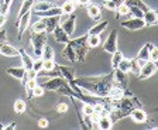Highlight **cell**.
Wrapping results in <instances>:
<instances>
[{
  "instance_id": "1",
  "label": "cell",
  "mask_w": 158,
  "mask_h": 130,
  "mask_svg": "<svg viewBox=\"0 0 158 130\" xmlns=\"http://www.w3.org/2000/svg\"><path fill=\"white\" fill-rule=\"evenodd\" d=\"M71 82L78 85L86 94H90L96 98H107L110 89L114 85V72L102 77H79Z\"/></svg>"
},
{
  "instance_id": "2",
  "label": "cell",
  "mask_w": 158,
  "mask_h": 130,
  "mask_svg": "<svg viewBox=\"0 0 158 130\" xmlns=\"http://www.w3.org/2000/svg\"><path fill=\"white\" fill-rule=\"evenodd\" d=\"M68 44H71V47L75 50L78 61L83 62L86 58L88 51L90 50V47H89V44H88V34H85V36H82V37H78L75 40H69Z\"/></svg>"
},
{
  "instance_id": "3",
  "label": "cell",
  "mask_w": 158,
  "mask_h": 130,
  "mask_svg": "<svg viewBox=\"0 0 158 130\" xmlns=\"http://www.w3.org/2000/svg\"><path fill=\"white\" fill-rule=\"evenodd\" d=\"M45 44H47V31L31 34V45H33L34 57L35 58H41L44 45H45Z\"/></svg>"
},
{
  "instance_id": "4",
  "label": "cell",
  "mask_w": 158,
  "mask_h": 130,
  "mask_svg": "<svg viewBox=\"0 0 158 130\" xmlns=\"http://www.w3.org/2000/svg\"><path fill=\"white\" fill-rule=\"evenodd\" d=\"M157 69H158V67L155 62H152V61H145L137 77H138V79H147V78L152 77V75L157 72Z\"/></svg>"
},
{
  "instance_id": "5",
  "label": "cell",
  "mask_w": 158,
  "mask_h": 130,
  "mask_svg": "<svg viewBox=\"0 0 158 130\" xmlns=\"http://www.w3.org/2000/svg\"><path fill=\"white\" fill-rule=\"evenodd\" d=\"M122 26L126 27L127 30L134 31V30H140V28L145 27V23L141 17H131V19H128V20L122 21Z\"/></svg>"
},
{
  "instance_id": "6",
  "label": "cell",
  "mask_w": 158,
  "mask_h": 130,
  "mask_svg": "<svg viewBox=\"0 0 158 130\" xmlns=\"http://www.w3.org/2000/svg\"><path fill=\"white\" fill-rule=\"evenodd\" d=\"M103 50L107 51V52L113 54L116 50H117V30H113L112 33L109 34L107 40L103 44Z\"/></svg>"
},
{
  "instance_id": "7",
  "label": "cell",
  "mask_w": 158,
  "mask_h": 130,
  "mask_svg": "<svg viewBox=\"0 0 158 130\" xmlns=\"http://www.w3.org/2000/svg\"><path fill=\"white\" fill-rule=\"evenodd\" d=\"M65 82H68V81L64 79L62 77H59L58 75V77H52L49 81H47L43 86H44V89L45 90H58Z\"/></svg>"
},
{
  "instance_id": "8",
  "label": "cell",
  "mask_w": 158,
  "mask_h": 130,
  "mask_svg": "<svg viewBox=\"0 0 158 130\" xmlns=\"http://www.w3.org/2000/svg\"><path fill=\"white\" fill-rule=\"evenodd\" d=\"M130 116H131V119L134 120L135 123H144V122H147V112L145 110H143L140 106L134 107V109L130 112Z\"/></svg>"
},
{
  "instance_id": "9",
  "label": "cell",
  "mask_w": 158,
  "mask_h": 130,
  "mask_svg": "<svg viewBox=\"0 0 158 130\" xmlns=\"http://www.w3.org/2000/svg\"><path fill=\"white\" fill-rule=\"evenodd\" d=\"M45 23V31L47 33H52L55 30V27L59 26V20L61 16H51V17H41Z\"/></svg>"
},
{
  "instance_id": "10",
  "label": "cell",
  "mask_w": 158,
  "mask_h": 130,
  "mask_svg": "<svg viewBox=\"0 0 158 130\" xmlns=\"http://www.w3.org/2000/svg\"><path fill=\"white\" fill-rule=\"evenodd\" d=\"M113 72H114V83L116 85H118V86H122V88H127V82H128L127 72H123V71L117 69V68H114Z\"/></svg>"
},
{
  "instance_id": "11",
  "label": "cell",
  "mask_w": 158,
  "mask_h": 130,
  "mask_svg": "<svg viewBox=\"0 0 158 130\" xmlns=\"http://www.w3.org/2000/svg\"><path fill=\"white\" fill-rule=\"evenodd\" d=\"M56 68H58L59 77H62L64 79H66L68 82L75 79V71H73L72 68L65 67V65H56Z\"/></svg>"
},
{
  "instance_id": "12",
  "label": "cell",
  "mask_w": 158,
  "mask_h": 130,
  "mask_svg": "<svg viewBox=\"0 0 158 130\" xmlns=\"http://www.w3.org/2000/svg\"><path fill=\"white\" fill-rule=\"evenodd\" d=\"M19 54H20V57H21V62H23L24 69H26V71L33 69L34 58L31 57V55H28V54H27V51L24 50V48H20V50H19Z\"/></svg>"
},
{
  "instance_id": "13",
  "label": "cell",
  "mask_w": 158,
  "mask_h": 130,
  "mask_svg": "<svg viewBox=\"0 0 158 130\" xmlns=\"http://www.w3.org/2000/svg\"><path fill=\"white\" fill-rule=\"evenodd\" d=\"M30 19H31V11H28V13H26L24 16L20 17V19H17V27H19V40H20V37H21V34H23V31L26 30L27 27H28Z\"/></svg>"
},
{
  "instance_id": "14",
  "label": "cell",
  "mask_w": 158,
  "mask_h": 130,
  "mask_svg": "<svg viewBox=\"0 0 158 130\" xmlns=\"http://www.w3.org/2000/svg\"><path fill=\"white\" fill-rule=\"evenodd\" d=\"M52 34H54V37H55V40L58 41V43H62V44H68L69 43V37L71 36H68V34L65 33V30H64L61 26H56L55 27V30L52 31Z\"/></svg>"
},
{
  "instance_id": "15",
  "label": "cell",
  "mask_w": 158,
  "mask_h": 130,
  "mask_svg": "<svg viewBox=\"0 0 158 130\" xmlns=\"http://www.w3.org/2000/svg\"><path fill=\"white\" fill-rule=\"evenodd\" d=\"M143 20H144L145 26H155V24H158V13L150 9L143 14Z\"/></svg>"
},
{
  "instance_id": "16",
  "label": "cell",
  "mask_w": 158,
  "mask_h": 130,
  "mask_svg": "<svg viewBox=\"0 0 158 130\" xmlns=\"http://www.w3.org/2000/svg\"><path fill=\"white\" fill-rule=\"evenodd\" d=\"M75 24H76V16H73V13H72V14H69L68 20L64 21L61 27L65 30V33L68 34V36H72L73 31H75Z\"/></svg>"
},
{
  "instance_id": "17",
  "label": "cell",
  "mask_w": 158,
  "mask_h": 130,
  "mask_svg": "<svg viewBox=\"0 0 158 130\" xmlns=\"http://www.w3.org/2000/svg\"><path fill=\"white\" fill-rule=\"evenodd\" d=\"M0 54H2V55H4V57H17V55H20L19 50H17L16 47H13L11 44H7V43L2 44Z\"/></svg>"
},
{
  "instance_id": "18",
  "label": "cell",
  "mask_w": 158,
  "mask_h": 130,
  "mask_svg": "<svg viewBox=\"0 0 158 130\" xmlns=\"http://www.w3.org/2000/svg\"><path fill=\"white\" fill-rule=\"evenodd\" d=\"M34 16H40V17H51V16H62V9L58 6H52L48 10L44 11H38V13H34Z\"/></svg>"
},
{
  "instance_id": "19",
  "label": "cell",
  "mask_w": 158,
  "mask_h": 130,
  "mask_svg": "<svg viewBox=\"0 0 158 130\" xmlns=\"http://www.w3.org/2000/svg\"><path fill=\"white\" fill-rule=\"evenodd\" d=\"M86 9H88V14L90 16V19L95 21L100 20V14H102V9L98 6V4H92L89 3L88 6H86Z\"/></svg>"
},
{
  "instance_id": "20",
  "label": "cell",
  "mask_w": 158,
  "mask_h": 130,
  "mask_svg": "<svg viewBox=\"0 0 158 130\" xmlns=\"http://www.w3.org/2000/svg\"><path fill=\"white\" fill-rule=\"evenodd\" d=\"M154 47L151 43H147L145 45H143V48L138 51L137 54V58L141 61H148L150 60V52H151V48Z\"/></svg>"
},
{
  "instance_id": "21",
  "label": "cell",
  "mask_w": 158,
  "mask_h": 130,
  "mask_svg": "<svg viewBox=\"0 0 158 130\" xmlns=\"http://www.w3.org/2000/svg\"><path fill=\"white\" fill-rule=\"evenodd\" d=\"M62 57L66 58V60H69L71 62H78L75 50L71 47V44H65V48H64V51H62Z\"/></svg>"
},
{
  "instance_id": "22",
  "label": "cell",
  "mask_w": 158,
  "mask_h": 130,
  "mask_svg": "<svg viewBox=\"0 0 158 130\" xmlns=\"http://www.w3.org/2000/svg\"><path fill=\"white\" fill-rule=\"evenodd\" d=\"M51 7H52V3H51V2H48V0H41V2H38L37 4H33V7H31V13H38V11L48 10V9H51Z\"/></svg>"
},
{
  "instance_id": "23",
  "label": "cell",
  "mask_w": 158,
  "mask_h": 130,
  "mask_svg": "<svg viewBox=\"0 0 158 130\" xmlns=\"http://www.w3.org/2000/svg\"><path fill=\"white\" fill-rule=\"evenodd\" d=\"M7 73L14 77L16 79H23L24 75H26V69H24L23 65L21 67H11V68H7Z\"/></svg>"
},
{
  "instance_id": "24",
  "label": "cell",
  "mask_w": 158,
  "mask_h": 130,
  "mask_svg": "<svg viewBox=\"0 0 158 130\" xmlns=\"http://www.w3.org/2000/svg\"><path fill=\"white\" fill-rule=\"evenodd\" d=\"M144 62H145V61L138 60L137 57L133 58V60H130V71H128V72H133L134 75H138V72H140L141 67L144 65Z\"/></svg>"
},
{
  "instance_id": "25",
  "label": "cell",
  "mask_w": 158,
  "mask_h": 130,
  "mask_svg": "<svg viewBox=\"0 0 158 130\" xmlns=\"http://www.w3.org/2000/svg\"><path fill=\"white\" fill-rule=\"evenodd\" d=\"M112 126H113V122L110 120V117H109L107 115L99 117V120H98V129L109 130V129H112Z\"/></svg>"
},
{
  "instance_id": "26",
  "label": "cell",
  "mask_w": 158,
  "mask_h": 130,
  "mask_svg": "<svg viewBox=\"0 0 158 130\" xmlns=\"http://www.w3.org/2000/svg\"><path fill=\"white\" fill-rule=\"evenodd\" d=\"M107 21H100V23H98L96 26H93V27H90V30L88 31V34L89 36H92V34H98V36H100V34L103 33V31L106 30V27H107Z\"/></svg>"
},
{
  "instance_id": "27",
  "label": "cell",
  "mask_w": 158,
  "mask_h": 130,
  "mask_svg": "<svg viewBox=\"0 0 158 130\" xmlns=\"http://www.w3.org/2000/svg\"><path fill=\"white\" fill-rule=\"evenodd\" d=\"M33 3H34V2H31V0H23V4H21V7H20L19 17H17V19H20V17L24 16L26 13L31 11V7H33Z\"/></svg>"
},
{
  "instance_id": "28",
  "label": "cell",
  "mask_w": 158,
  "mask_h": 130,
  "mask_svg": "<svg viewBox=\"0 0 158 130\" xmlns=\"http://www.w3.org/2000/svg\"><path fill=\"white\" fill-rule=\"evenodd\" d=\"M116 14H117L116 17H122V16H131V14H130V7H128L126 3L118 4L117 9H116Z\"/></svg>"
},
{
  "instance_id": "29",
  "label": "cell",
  "mask_w": 158,
  "mask_h": 130,
  "mask_svg": "<svg viewBox=\"0 0 158 130\" xmlns=\"http://www.w3.org/2000/svg\"><path fill=\"white\" fill-rule=\"evenodd\" d=\"M37 85V79H28L26 82V90H27V98L28 99H33L34 95H33V90H34V86Z\"/></svg>"
},
{
  "instance_id": "30",
  "label": "cell",
  "mask_w": 158,
  "mask_h": 130,
  "mask_svg": "<svg viewBox=\"0 0 158 130\" xmlns=\"http://www.w3.org/2000/svg\"><path fill=\"white\" fill-rule=\"evenodd\" d=\"M62 14H72L73 11H75V9H76V4L75 3H72L71 0H68V2H65V3L62 4Z\"/></svg>"
},
{
  "instance_id": "31",
  "label": "cell",
  "mask_w": 158,
  "mask_h": 130,
  "mask_svg": "<svg viewBox=\"0 0 158 130\" xmlns=\"http://www.w3.org/2000/svg\"><path fill=\"white\" fill-rule=\"evenodd\" d=\"M88 44L90 48H96L100 45V36L98 34H92V36H89L88 34Z\"/></svg>"
},
{
  "instance_id": "32",
  "label": "cell",
  "mask_w": 158,
  "mask_h": 130,
  "mask_svg": "<svg viewBox=\"0 0 158 130\" xmlns=\"http://www.w3.org/2000/svg\"><path fill=\"white\" fill-rule=\"evenodd\" d=\"M43 60H54V50L52 47H49V45H44V50H43V55H41Z\"/></svg>"
},
{
  "instance_id": "33",
  "label": "cell",
  "mask_w": 158,
  "mask_h": 130,
  "mask_svg": "<svg viewBox=\"0 0 158 130\" xmlns=\"http://www.w3.org/2000/svg\"><path fill=\"white\" fill-rule=\"evenodd\" d=\"M123 60V54L120 52L118 50H116L112 54V67H113V69L114 68H117V65H118V62Z\"/></svg>"
},
{
  "instance_id": "34",
  "label": "cell",
  "mask_w": 158,
  "mask_h": 130,
  "mask_svg": "<svg viewBox=\"0 0 158 130\" xmlns=\"http://www.w3.org/2000/svg\"><path fill=\"white\" fill-rule=\"evenodd\" d=\"M11 2H13V0H3V2L0 3V14L7 16V13L10 11V7H11Z\"/></svg>"
},
{
  "instance_id": "35",
  "label": "cell",
  "mask_w": 158,
  "mask_h": 130,
  "mask_svg": "<svg viewBox=\"0 0 158 130\" xmlns=\"http://www.w3.org/2000/svg\"><path fill=\"white\" fill-rule=\"evenodd\" d=\"M33 33H41V31H45V23H44L43 19H40L38 21H35V23L33 24Z\"/></svg>"
},
{
  "instance_id": "36",
  "label": "cell",
  "mask_w": 158,
  "mask_h": 130,
  "mask_svg": "<svg viewBox=\"0 0 158 130\" xmlns=\"http://www.w3.org/2000/svg\"><path fill=\"white\" fill-rule=\"evenodd\" d=\"M117 69L123 71V72H128V71H130V60L123 57V60L120 61L117 65Z\"/></svg>"
},
{
  "instance_id": "37",
  "label": "cell",
  "mask_w": 158,
  "mask_h": 130,
  "mask_svg": "<svg viewBox=\"0 0 158 130\" xmlns=\"http://www.w3.org/2000/svg\"><path fill=\"white\" fill-rule=\"evenodd\" d=\"M14 110H16V113H23L26 110V102L23 99H17L14 102Z\"/></svg>"
},
{
  "instance_id": "38",
  "label": "cell",
  "mask_w": 158,
  "mask_h": 130,
  "mask_svg": "<svg viewBox=\"0 0 158 130\" xmlns=\"http://www.w3.org/2000/svg\"><path fill=\"white\" fill-rule=\"evenodd\" d=\"M93 105L92 103H83L82 102V113L85 115V116H92L93 115Z\"/></svg>"
},
{
  "instance_id": "39",
  "label": "cell",
  "mask_w": 158,
  "mask_h": 130,
  "mask_svg": "<svg viewBox=\"0 0 158 130\" xmlns=\"http://www.w3.org/2000/svg\"><path fill=\"white\" fill-rule=\"evenodd\" d=\"M43 68H44V60L43 58H35V60H34V64H33V69L38 73Z\"/></svg>"
},
{
  "instance_id": "40",
  "label": "cell",
  "mask_w": 158,
  "mask_h": 130,
  "mask_svg": "<svg viewBox=\"0 0 158 130\" xmlns=\"http://www.w3.org/2000/svg\"><path fill=\"white\" fill-rule=\"evenodd\" d=\"M44 94H45V89H44V86H43V85H38V83H37L35 86H34L33 95H34V96H43Z\"/></svg>"
},
{
  "instance_id": "41",
  "label": "cell",
  "mask_w": 158,
  "mask_h": 130,
  "mask_svg": "<svg viewBox=\"0 0 158 130\" xmlns=\"http://www.w3.org/2000/svg\"><path fill=\"white\" fill-rule=\"evenodd\" d=\"M148 61H152V62L157 64L158 62V47H152L151 48V52H150V60Z\"/></svg>"
},
{
  "instance_id": "42",
  "label": "cell",
  "mask_w": 158,
  "mask_h": 130,
  "mask_svg": "<svg viewBox=\"0 0 158 130\" xmlns=\"http://www.w3.org/2000/svg\"><path fill=\"white\" fill-rule=\"evenodd\" d=\"M130 7V14L131 16H134V17H141L143 19V14H144V11H141L138 7H135V6H128Z\"/></svg>"
},
{
  "instance_id": "43",
  "label": "cell",
  "mask_w": 158,
  "mask_h": 130,
  "mask_svg": "<svg viewBox=\"0 0 158 130\" xmlns=\"http://www.w3.org/2000/svg\"><path fill=\"white\" fill-rule=\"evenodd\" d=\"M105 7L107 9V10H110V11H116L117 4H116L113 0H106V2H105Z\"/></svg>"
},
{
  "instance_id": "44",
  "label": "cell",
  "mask_w": 158,
  "mask_h": 130,
  "mask_svg": "<svg viewBox=\"0 0 158 130\" xmlns=\"http://www.w3.org/2000/svg\"><path fill=\"white\" fill-rule=\"evenodd\" d=\"M68 109H69L68 103H59L58 106H56V112H58V113H65V112H68Z\"/></svg>"
},
{
  "instance_id": "45",
  "label": "cell",
  "mask_w": 158,
  "mask_h": 130,
  "mask_svg": "<svg viewBox=\"0 0 158 130\" xmlns=\"http://www.w3.org/2000/svg\"><path fill=\"white\" fill-rule=\"evenodd\" d=\"M48 120L45 119V117H41V119L38 120V127H41V129H45V127H48Z\"/></svg>"
},
{
  "instance_id": "46",
  "label": "cell",
  "mask_w": 158,
  "mask_h": 130,
  "mask_svg": "<svg viewBox=\"0 0 158 130\" xmlns=\"http://www.w3.org/2000/svg\"><path fill=\"white\" fill-rule=\"evenodd\" d=\"M27 77H28V79H37L38 73H37L34 69H28L27 71Z\"/></svg>"
},
{
  "instance_id": "47",
  "label": "cell",
  "mask_w": 158,
  "mask_h": 130,
  "mask_svg": "<svg viewBox=\"0 0 158 130\" xmlns=\"http://www.w3.org/2000/svg\"><path fill=\"white\" fill-rule=\"evenodd\" d=\"M6 36H7V33H6V30L4 28H0V43L3 44V43H6Z\"/></svg>"
},
{
  "instance_id": "48",
  "label": "cell",
  "mask_w": 158,
  "mask_h": 130,
  "mask_svg": "<svg viewBox=\"0 0 158 130\" xmlns=\"http://www.w3.org/2000/svg\"><path fill=\"white\" fill-rule=\"evenodd\" d=\"M4 23H6V16H3V14H0V27H3Z\"/></svg>"
},
{
  "instance_id": "49",
  "label": "cell",
  "mask_w": 158,
  "mask_h": 130,
  "mask_svg": "<svg viewBox=\"0 0 158 130\" xmlns=\"http://www.w3.org/2000/svg\"><path fill=\"white\" fill-rule=\"evenodd\" d=\"M89 3H90V0H79L78 4H81V6H88Z\"/></svg>"
},
{
  "instance_id": "50",
  "label": "cell",
  "mask_w": 158,
  "mask_h": 130,
  "mask_svg": "<svg viewBox=\"0 0 158 130\" xmlns=\"http://www.w3.org/2000/svg\"><path fill=\"white\" fill-rule=\"evenodd\" d=\"M14 127H16V123H10V124H6V126H4V129L11 130V129H14Z\"/></svg>"
},
{
  "instance_id": "51",
  "label": "cell",
  "mask_w": 158,
  "mask_h": 130,
  "mask_svg": "<svg viewBox=\"0 0 158 130\" xmlns=\"http://www.w3.org/2000/svg\"><path fill=\"white\" fill-rule=\"evenodd\" d=\"M113 2H114L117 6H118V4H122V3H124V0H113Z\"/></svg>"
},
{
  "instance_id": "52",
  "label": "cell",
  "mask_w": 158,
  "mask_h": 130,
  "mask_svg": "<svg viewBox=\"0 0 158 130\" xmlns=\"http://www.w3.org/2000/svg\"><path fill=\"white\" fill-rule=\"evenodd\" d=\"M4 126H6V124H3V123H0V130H4Z\"/></svg>"
},
{
  "instance_id": "53",
  "label": "cell",
  "mask_w": 158,
  "mask_h": 130,
  "mask_svg": "<svg viewBox=\"0 0 158 130\" xmlns=\"http://www.w3.org/2000/svg\"><path fill=\"white\" fill-rule=\"evenodd\" d=\"M71 2H72V3H75V4L79 3V0H71Z\"/></svg>"
},
{
  "instance_id": "54",
  "label": "cell",
  "mask_w": 158,
  "mask_h": 130,
  "mask_svg": "<svg viewBox=\"0 0 158 130\" xmlns=\"http://www.w3.org/2000/svg\"><path fill=\"white\" fill-rule=\"evenodd\" d=\"M0 48H2V43H0Z\"/></svg>"
},
{
  "instance_id": "55",
  "label": "cell",
  "mask_w": 158,
  "mask_h": 130,
  "mask_svg": "<svg viewBox=\"0 0 158 130\" xmlns=\"http://www.w3.org/2000/svg\"><path fill=\"white\" fill-rule=\"evenodd\" d=\"M157 67H158V64H157Z\"/></svg>"
}]
</instances>
